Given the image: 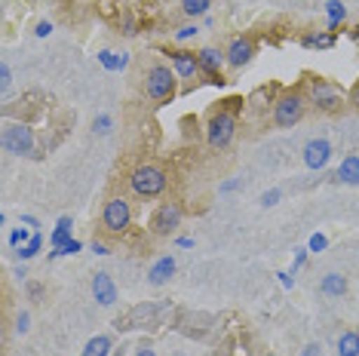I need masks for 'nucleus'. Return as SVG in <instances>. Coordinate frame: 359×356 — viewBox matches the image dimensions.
<instances>
[{
  "label": "nucleus",
  "mask_w": 359,
  "mask_h": 356,
  "mask_svg": "<svg viewBox=\"0 0 359 356\" xmlns=\"http://www.w3.org/2000/svg\"><path fill=\"white\" fill-rule=\"evenodd\" d=\"M301 43H304V46H316V50H329V46H334V31H329V34H307Z\"/></svg>",
  "instance_id": "4be33fe9"
},
{
  "label": "nucleus",
  "mask_w": 359,
  "mask_h": 356,
  "mask_svg": "<svg viewBox=\"0 0 359 356\" xmlns=\"http://www.w3.org/2000/svg\"><path fill=\"white\" fill-rule=\"evenodd\" d=\"M10 83H13V71H10V64H0V89H4V93H6V89H10Z\"/></svg>",
  "instance_id": "a878e982"
},
{
  "label": "nucleus",
  "mask_w": 359,
  "mask_h": 356,
  "mask_svg": "<svg viewBox=\"0 0 359 356\" xmlns=\"http://www.w3.org/2000/svg\"><path fill=\"white\" fill-rule=\"evenodd\" d=\"M144 93L151 102L166 104L175 99V71L169 64H151L144 74Z\"/></svg>",
  "instance_id": "f03ea898"
},
{
  "label": "nucleus",
  "mask_w": 359,
  "mask_h": 356,
  "mask_svg": "<svg viewBox=\"0 0 359 356\" xmlns=\"http://www.w3.org/2000/svg\"><path fill=\"white\" fill-rule=\"evenodd\" d=\"M4 151L13 157H31L34 153V132L25 123H6L4 126Z\"/></svg>",
  "instance_id": "0eeeda50"
},
{
  "label": "nucleus",
  "mask_w": 359,
  "mask_h": 356,
  "mask_svg": "<svg viewBox=\"0 0 359 356\" xmlns=\"http://www.w3.org/2000/svg\"><path fill=\"white\" fill-rule=\"evenodd\" d=\"M169 64H172V71L182 80H197L203 74L197 53H191V50H175L172 55H169Z\"/></svg>",
  "instance_id": "9d476101"
},
{
  "label": "nucleus",
  "mask_w": 359,
  "mask_h": 356,
  "mask_svg": "<svg viewBox=\"0 0 359 356\" xmlns=\"http://www.w3.org/2000/svg\"><path fill=\"white\" fill-rule=\"evenodd\" d=\"M276 200H280V191H267L264 197H261V203H264V206H276Z\"/></svg>",
  "instance_id": "c756f323"
},
{
  "label": "nucleus",
  "mask_w": 359,
  "mask_h": 356,
  "mask_svg": "<svg viewBox=\"0 0 359 356\" xmlns=\"http://www.w3.org/2000/svg\"><path fill=\"white\" fill-rule=\"evenodd\" d=\"M334 178H338V182H344V184H359V157H356V153H347V157L341 160Z\"/></svg>",
  "instance_id": "2eb2a0df"
},
{
  "label": "nucleus",
  "mask_w": 359,
  "mask_h": 356,
  "mask_svg": "<svg viewBox=\"0 0 359 356\" xmlns=\"http://www.w3.org/2000/svg\"><path fill=\"white\" fill-rule=\"evenodd\" d=\"M135 356H157V353H154V350H151V347H142V350H138Z\"/></svg>",
  "instance_id": "58836bf2"
},
{
  "label": "nucleus",
  "mask_w": 359,
  "mask_h": 356,
  "mask_svg": "<svg viewBox=\"0 0 359 356\" xmlns=\"http://www.w3.org/2000/svg\"><path fill=\"white\" fill-rule=\"evenodd\" d=\"M172 273H175V258L172 255H163L160 261L148 271V282H151V286H163V282L172 280Z\"/></svg>",
  "instance_id": "4468645a"
},
{
  "label": "nucleus",
  "mask_w": 359,
  "mask_h": 356,
  "mask_svg": "<svg viewBox=\"0 0 359 356\" xmlns=\"http://www.w3.org/2000/svg\"><path fill=\"white\" fill-rule=\"evenodd\" d=\"M197 59H200V71L206 74L209 83H215V86L227 83V80L222 77V68L227 64V55L222 50H215V46H203V50L197 53Z\"/></svg>",
  "instance_id": "1a4fd4ad"
},
{
  "label": "nucleus",
  "mask_w": 359,
  "mask_h": 356,
  "mask_svg": "<svg viewBox=\"0 0 359 356\" xmlns=\"http://www.w3.org/2000/svg\"><path fill=\"white\" fill-rule=\"evenodd\" d=\"M227 55V64L231 68H246V64L252 62V55H255V40L252 37H233L231 46L224 50Z\"/></svg>",
  "instance_id": "9b49d317"
},
{
  "label": "nucleus",
  "mask_w": 359,
  "mask_h": 356,
  "mask_svg": "<svg viewBox=\"0 0 359 356\" xmlns=\"http://www.w3.org/2000/svg\"><path fill=\"white\" fill-rule=\"evenodd\" d=\"M320 292L329 295V298H341L347 292V277L344 273H325L323 282H320Z\"/></svg>",
  "instance_id": "dca6fc26"
},
{
  "label": "nucleus",
  "mask_w": 359,
  "mask_h": 356,
  "mask_svg": "<svg viewBox=\"0 0 359 356\" xmlns=\"http://www.w3.org/2000/svg\"><path fill=\"white\" fill-rule=\"evenodd\" d=\"M68 240H71V218L65 215V218H59V224H55V231H53V237H50V246L59 249V246H65Z\"/></svg>",
  "instance_id": "6ab92c4d"
},
{
  "label": "nucleus",
  "mask_w": 359,
  "mask_h": 356,
  "mask_svg": "<svg viewBox=\"0 0 359 356\" xmlns=\"http://www.w3.org/2000/svg\"><path fill=\"white\" fill-rule=\"evenodd\" d=\"M40 246H43V237H40V233L34 231V237H31V240H28L22 249H15V255H19L22 261H28V258H34V255L40 252Z\"/></svg>",
  "instance_id": "412c9836"
},
{
  "label": "nucleus",
  "mask_w": 359,
  "mask_h": 356,
  "mask_svg": "<svg viewBox=\"0 0 359 356\" xmlns=\"http://www.w3.org/2000/svg\"><path fill=\"white\" fill-rule=\"evenodd\" d=\"M111 338L108 335H95V338H89L86 347H83V356H108L111 353Z\"/></svg>",
  "instance_id": "f3484780"
},
{
  "label": "nucleus",
  "mask_w": 359,
  "mask_h": 356,
  "mask_svg": "<svg viewBox=\"0 0 359 356\" xmlns=\"http://www.w3.org/2000/svg\"><path fill=\"white\" fill-rule=\"evenodd\" d=\"M301 356H320V344H307L304 350H301Z\"/></svg>",
  "instance_id": "72a5a7b5"
},
{
  "label": "nucleus",
  "mask_w": 359,
  "mask_h": 356,
  "mask_svg": "<svg viewBox=\"0 0 359 356\" xmlns=\"http://www.w3.org/2000/svg\"><path fill=\"white\" fill-rule=\"evenodd\" d=\"M197 31H200L197 25H184V28H178V34H175V37H178V40H187V37L197 34Z\"/></svg>",
  "instance_id": "bb28decb"
},
{
  "label": "nucleus",
  "mask_w": 359,
  "mask_h": 356,
  "mask_svg": "<svg viewBox=\"0 0 359 356\" xmlns=\"http://www.w3.org/2000/svg\"><path fill=\"white\" fill-rule=\"evenodd\" d=\"M307 104H310L307 95L298 93V89H292V93H283L280 99H276V104H273V126L276 129H292L295 123H301Z\"/></svg>",
  "instance_id": "7ed1b4c3"
},
{
  "label": "nucleus",
  "mask_w": 359,
  "mask_h": 356,
  "mask_svg": "<svg viewBox=\"0 0 359 356\" xmlns=\"http://www.w3.org/2000/svg\"><path fill=\"white\" fill-rule=\"evenodd\" d=\"M356 34H359V28H356Z\"/></svg>",
  "instance_id": "a19ab883"
},
{
  "label": "nucleus",
  "mask_w": 359,
  "mask_h": 356,
  "mask_svg": "<svg viewBox=\"0 0 359 356\" xmlns=\"http://www.w3.org/2000/svg\"><path fill=\"white\" fill-rule=\"evenodd\" d=\"M332 157V144L325 139H313L304 144V166L307 169H323Z\"/></svg>",
  "instance_id": "f8f14e48"
},
{
  "label": "nucleus",
  "mask_w": 359,
  "mask_h": 356,
  "mask_svg": "<svg viewBox=\"0 0 359 356\" xmlns=\"http://www.w3.org/2000/svg\"><path fill=\"white\" fill-rule=\"evenodd\" d=\"M267 356H276V353H267Z\"/></svg>",
  "instance_id": "ea45409f"
},
{
  "label": "nucleus",
  "mask_w": 359,
  "mask_h": 356,
  "mask_svg": "<svg viewBox=\"0 0 359 356\" xmlns=\"http://www.w3.org/2000/svg\"><path fill=\"white\" fill-rule=\"evenodd\" d=\"M93 252L95 255H108V246H104V242H93Z\"/></svg>",
  "instance_id": "f704fd0d"
},
{
  "label": "nucleus",
  "mask_w": 359,
  "mask_h": 356,
  "mask_svg": "<svg viewBox=\"0 0 359 356\" xmlns=\"http://www.w3.org/2000/svg\"><path fill=\"white\" fill-rule=\"evenodd\" d=\"M338 356H359V331H344L338 338Z\"/></svg>",
  "instance_id": "a211bd4d"
},
{
  "label": "nucleus",
  "mask_w": 359,
  "mask_h": 356,
  "mask_svg": "<svg viewBox=\"0 0 359 356\" xmlns=\"http://www.w3.org/2000/svg\"><path fill=\"white\" fill-rule=\"evenodd\" d=\"M31 237H34V233H28V231H22V228H19V231H13V233H10V246H13V249H22Z\"/></svg>",
  "instance_id": "393cba45"
},
{
  "label": "nucleus",
  "mask_w": 359,
  "mask_h": 356,
  "mask_svg": "<svg viewBox=\"0 0 359 356\" xmlns=\"http://www.w3.org/2000/svg\"><path fill=\"white\" fill-rule=\"evenodd\" d=\"M236 184H240V182H236V178H231V182H224V184H222V191H233Z\"/></svg>",
  "instance_id": "4c0bfd02"
},
{
  "label": "nucleus",
  "mask_w": 359,
  "mask_h": 356,
  "mask_svg": "<svg viewBox=\"0 0 359 356\" xmlns=\"http://www.w3.org/2000/svg\"><path fill=\"white\" fill-rule=\"evenodd\" d=\"M93 298L102 307L117 304V286H114V280L108 277V273H95L93 277Z\"/></svg>",
  "instance_id": "ddd939ff"
},
{
  "label": "nucleus",
  "mask_w": 359,
  "mask_h": 356,
  "mask_svg": "<svg viewBox=\"0 0 359 356\" xmlns=\"http://www.w3.org/2000/svg\"><path fill=\"white\" fill-rule=\"evenodd\" d=\"M34 34H37V37H46V34H53V22H37Z\"/></svg>",
  "instance_id": "cd10ccee"
},
{
  "label": "nucleus",
  "mask_w": 359,
  "mask_h": 356,
  "mask_svg": "<svg viewBox=\"0 0 359 356\" xmlns=\"http://www.w3.org/2000/svg\"><path fill=\"white\" fill-rule=\"evenodd\" d=\"M22 221H25L28 228H37V218L34 215H22Z\"/></svg>",
  "instance_id": "e433bc0d"
},
{
  "label": "nucleus",
  "mask_w": 359,
  "mask_h": 356,
  "mask_svg": "<svg viewBox=\"0 0 359 356\" xmlns=\"http://www.w3.org/2000/svg\"><path fill=\"white\" fill-rule=\"evenodd\" d=\"M212 6V0H182V10H184V15H203Z\"/></svg>",
  "instance_id": "b1692460"
},
{
  "label": "nucleus",
  "mask_w": 359,
  "mask_h": 356,
  "mask_svg": "<svg viewBox=\"0 0 359 356\" xmlns=\"http://www.w3.org/2000/svg\"><path fill=\"white\" fill-rule=\"evenodd\" d=\"M236 135V114L233 111H215L206 123V142L212 151H224Z\"/></svg>",
  "instance_id": "20e7f679"
},
{
  "label": "nucleus",
  "mask_w": 359,
  "mask_h": 356,
  "mask_svg": "<svg viewBox=\"0 0 359 356\" xmlns=\"http://www.w3.org/2000/svg\"><path fill=\"white\" fill-rule=\"evenodd\" d=\"M133 224V206L126 197H111L102 209V228L108 233H126Z\"/></svg>",
  "instance_id": "423d86ee"
},
{
  "label": "nucleus",
  "mask_w": 359,
  "mask_h": 356,
  "mask_svg": "<svg viewBox=\"0 0 359 356\" xmlns=\"http://www.w3.org/2000/svg\"><path fill=\"white\" fill-rule=\"evenodd\" d=\"M325 13H329V28H332V31L347 19V6L341 4V0H329V4H325Z\"/></svg>",
  "instance_id": "aec40b11"
},
{
  "label": "nucleus",
  "mask_w": 359,
  "mask_h": 356,
  "mask_svg": "<svg viewBox=\"0 0 359 356\" xmlns=\"http://www.w3.org/2000/svg\"><path fill=\"white\" fill-rule=\"evenodd\" d=\"M310 249H313V252L325 249V237H323V233H313V237H310Z\"/></svg>",
  "instance_id": "c85d7f7f"
},
{
  "label": "nucleus",
  "mask_w": 359,
  "mask_h": 356,
  "mask_svg": "<svg viewBox=\"0 0 359 356\" xmlns=\"http://www.w3.org/2000/svg\"><path fill=\"white\" fill-rule=\"evenodd\" d=\"M307 102L313 104L320 114H334V111L341 108V93L329 80L313 77V80H307Z\"/></svg>",
  "instance_id": "39448f33"
},
{
  "label": "nucleus",
  "mask_w": 359,
  "mask_h": 356,
  "mask_svg": "<svg viewBox=\"0 0 359 356\" xmlns=\"http://www.w3.org/2000/svg\"><path fill=\"white\" fill-rule=\"evenodd\" d=\"M15 331H22V335L28 331V313H19V320H15Z\"/></svg>",
  "instance_id": "7c9ffc66"
},
{
  "label": "nucleus",
  "mask_w": 359,
  "mask_h": 356,
  "mask_svg": "<svg viewBox=\"0 0 359 356\" xmlns=\"http://www.w3.org/2000/svg\"><path fill=\"white\" fill-rule=\"evenodd\" d=\"M166 172H163L160 166H154V163H142V166H135L133 169V175H129V188H133L135 197H142V200H154V197H160L163 191H166Z\"/></svg>",
  "instance_id": "f257e3e1"
},
{
  "label": "nucleus",
  "mask_w": 359,
  "mask_h": 356,
  "mask_svg": "<svg viewBox=\"0 0 359 356\" xmlns=\"http://www.w3.org/2000/svg\"><path fill=\"white\" fill-rule=\"evenodd\" d=\"M304 258H307V252H304V249H298V255H295V267L304 264ZM295 267H292V271H295Z\"/></svg>",
  "instance_id": "c9c22d12"
},
{
  "label": "nucleus",
  "mask_w": 359,
  "mask_h": 356,
  "mask_svg": "<svg viewBox=\"0 0 359 356\" xmlns=\"http://www.w3.org/2000/svg\"><path fill=\"white\" fill-rule=\"evenodd\" d=\"M350 104H353V108L359 111V80L353 83V89H350Z\"/></svg>",
  "instance_id": "2f4dec72"
},
{
  "label": "nucleus",
  "mask_w": 359,
  "mask_h": 356,
  "mask_svg": "<svg viewBox=\"0 0 359 356\" xmlns=\"http://www.w3.org/2000/svg\"><path fill=\"white\" fill-rule=\"evenodd\" d=\"M95 129H99V132H108V129H111V117H99V120H95Z\"/></svg>",
  "instance_id": "473e14b6"
},
{
  "label": "nucleus",
  "mask_w": 359,
  "mask_h": 356,
  "mask_svg": "<svg viewBox=\"0 0 359 356\" xmlns=\"http://www.w3.org/2000/svg\"><path fill=\"white\" fill-rule=\"evenodd\" d=\"M99 62L104 64L108 71H117V68H126V53H120V55H114V53H108V50H102L99 53Z\"/></svg>",
  "instance_id": "5701e85b"
},
{
  "label": "nucleus",
  "mask_w": 359,
  "mask_h": 356,
  "mask_svg": "<svg viewBox=\"0 0 359 356\" xmlns=\"http://www.w3.org/2000/svg\"><path fill=\"white\" fill-rule=\"evenodd\" d=\"M175 228H182V206L178 203L157 206V212L151 215V233L154 237H169V233H175Z\"/></svg>",
  "instance_id": "6e6552de"
}]
</instances>
